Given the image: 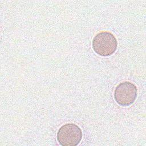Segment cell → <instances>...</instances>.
<instances>
[{
  "label": "cell",
  "mask_w": 146,
  "mask_h": 146,
  "mask_svg": "<svg viewBox=\"0 0 146 146\" xmlns=\"http://www.w3.org/2000/svg\"><path fill=\"white\" fill-rule=\"evenodd\" d=\"M117 41L114 35L109 31H101L92 40V48L95 52L102 56H108L116 51Z\"/></svg>",
  "instance_id": "obj_1"
},
{
  "label": "cell",
  "mask_w": 146,
  "mask_h": 146,
  "mask_svg": "<svg viewBox=\"0 0 146 146\" xmlns=\"http://www.w3.org/2000/svg\"><path fill=\"white\" fill-rule=\"evenodd\" d=\"M83 133L81 128L72 123L61 126L56 135L58 143L62 146L78 145L82 139Z\"/></svg>",
  "instance_id": "obj_2"
},
{
  "label": "cell",
  "mask_w": 146,
  "mask_h": 146,
  "mask_svg": "<svg viewBox=\"0 0 146 146\" xmlns=\"http://www.w3.org/2000/svg\"><path fill=\"white\" fill-rule=\"evenodd\" d=\"M113 95L116 102L119 105L128 107L136 100L137 96V88L133 83L124 81L116 87Z\"/></svg>",
  "instance_id": "obj_3"
}]
</instances>
